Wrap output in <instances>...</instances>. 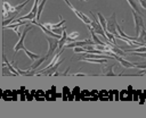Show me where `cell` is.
<instances>
[{
    "label": "cell",
    "instance_id": "cell-1",
    "mask_svg": "<svg viewBox=\"0 0 146 118\" xmlns=\"http://www.w3.org/2000/svg\"><path fill=\"white\" fill-rule=\"evenodd\" d=\"M116 14L113 12L111 15V17L106 20V28H107V32H110L111 34H113L114 36H117V32H116Z\"/></svg>",
    "mask_w": 146,
    "mask_h": 118
},
{
    "label": "cell",
    "instance_id": "cell-2",
    "mask_svg": "<svg viewBox=\"0 0 146 118\" xmlns=\"http://www.w3.org/2000/svg\"><path fill=\"white\" fill-rule=\"evenodd\" d=\"M32 25H26V27L24 28V31H23V33L21 34V36H19V41L16 43V45L14 47V57L16 56V53H17V51L18 50H22L23 48H24V39H25V36H26V34H27V32L29 31H31L32 30Z\"/></svg>",
    "mask_w": 146,
    "mask_h": 118
},
{
    "label": "cell",
    "instance_id": "cell-3",
    "mask_svg": "<svg viewBox=\"0 0 146 118\" xmlns=\"http://www.w3.org/2000/svg\"><path fill=\"white\" fill-rule=\"evenodd\" d=\"M46 40L49 44V49H48V52L46 54V58L48 59L57 49H58V40L59 39H55V37H50V36H47L46 35Z\"/></svg>",
    "mask_w": 146,
    "mask_h": 118
},
{
    "label": "cell",
    "instance_id": "cell-4",
    "mask_svg": "<svg viewBox=\"0 0 146 118\" xmlns=\"http://www.w3.org/2000/svg\"><path fill=\"white\" fill-rule=\"evenodd\" d=\"M132 17H133V20H135V27H136V36L139 35L140 33V28L144 27V19H143V15H139L137 14L135 10H132Z\"/></svg>",
    "mask_w": 146,
    "mask_h": 118
},
{
    "label": "cell",
    "instance_id": "cell-5",
    "mask_svg": "<svg viewBox=\"0 0 146 118\" xmlns=\"http://www.w3.org/2000/svg\"><path fill=\"white\" fill-rule=\"evenodd\" d=\"M64 2H65V3H66L68 7H70V9H71V10H72V11H73V12H74V14H75V15H76V16H78V17H79V18H80L82 22H83V23H86L87 25H89V24L91 23V19H90V18H88V17H87L84 14H82V12H81V11H79L78 9H75V8H74V7L71 5V2H70L68 0H64Z\"/></svg>",
    "mask_w": 146,
    "mask_h": 118
},
{
    "label": "cell",
    "instance_id": "cell-6",
    "mask_svg": "<svg viewBox=\"0 0 146 118\" xmlns=\"http://www.w3.org/2000/svg\"><path fill=\"white\" fill-rule=\"evenodd\" d=\"M114 59H116L123 67H125V68H136V64L135 62H130V61H128V60H125V59H123L121 56H117V54H114Z\"/></svg>",
    "mask_w": 146,
    "mask_h": 118
},
{
    "label": "cell",
    "instance_id": "cell-7",
    "mask_svg": "<svg viewBox=\"0 0 146 118\" xmlns=\"http://www.w3.org/2000/svg\"><path fill=\"white\" fill-rule=\"evenodd\" d=\"M115 67V64H107L103 66V75L105 76H115L116 74L113 71V68Z\"/></svg>",
    "mask_w": 146,
    "mask_h": 118
},
{
    "label": "cell",
    "instance_id": "cell-8",
    "mask_svg": "<svg viewBox=\"0 0 146 118\" xmlns=\"http://www.w3.org/2000/svg\"><path fill=\"white\" fill-rule=\"evenodd\" d=\"M46 59H47V58H46V56L39 57L38 59H35V60H34V62L31 65V67L29 68V70H35V69H36V68H38V67H39V66H40V65H41Z\"/></svg>",
    "mask_w": 146,
    "mask_h": 118
},
{
    "label": "cell",
    "instance_id": "cell-9",
    "mask_svg": "<svg viewBox=\"0 0 146 118\" xmlns=\"http://www.w3.org/2000/svg\"><path fill=\"white\" fill-rule=\"evenodd\" d=\"M66 41H67V34H66L65 28H64V30H63V33H62V36H60V39L58 40V49H59V51H62V49H63V47L65 45Z\"/></svg>",
    "mask_w": 146,
    "mask_h": 118
},
{
    "label": "cell",
    "instance_id": "cell-10",
    "mask_svg": "<svg viewBox=\"0 0 146 118\" xmlns=\"http://www.w3.org/2000/svg\"><path fill=\"white\" fill-rule=\"evenodd\" d=\"M80 60L87 62H95V64H106L108 59H95V58H81Z\"/></svg>",
    "mask_w": 146,
    "mask_h": 118
},
{
    "label": "cell",
    "instance_id": "cell-11",
    "mask_svg": "<svg viewBox=\"0 0 146 118\" xmlns=\"http://www.w3.org/2000/svg\"><path fill=\"white\" fill-rule=\"evenodd\" d=\"M138 41L143 44H146V30H145V26L140 28V33L138 35Z\"/></svg>",
    "mask_w": 146,
    "mask_h": 118
},
{
    "label": "cell",
    "instance_id": "cell-12",
    "mask_svg": "<svg viewBox=\"0 0 146 118\" xmlns=\"http://www.w3.org/2000/svg\"><path fill=\"white\" fill-rule=\"evenodd\" d=\"M22 50H24V52L26 53V56H27L32 61H34L35 59H38L39 57H41V56H40V54H38V53H33V52H31V51H30V50H27L25 47H24Z\"/></svg>",
    "mask_w": 146,
    "mask_h": 118
},
{
    "label": "cell",
    "instance_id": "cell-13",
    "mask_svg": "<svg viewBox=\"0 0 146 118\" xmlns=\"http://www.w3.org/2000/svg\"><path fill=\"white\" fill-rule=\"evenodd\" d=\"M3 62H5V66H6V67H8V69L10 70V73H11L13 75H16V76L18 75L17 69H16V68H14V67L11 66V64H9V62H8V60H7V58H6V57H3Z\"/></svg>",
    "mask_w": 146,
    "mask_h": 118
},
{
    "label": "cell",
    "instance_id": "cell-14",
    "mask_svg": "<svg viewBox=\"0 0 146 118\" xmlns=\"http://www.w3.org/2000/svg\"><path fill=\"white\" fill-rule=\"evenodd\" d=\"M46 2H47V0H41V2H39V3H38V11H36V20H38V19L40 18V16H41V12H42V10H43V7H44Z\"/></svg>",
    "mask_w": 146,
    "mask_h": 118
},
{
    "label": "cell",
    "instance_id": "cell-15",
    "mask_svg": "<svg viewBox=\"0 0 146 118\" xmlns=\"http://www.w3.org/2000/svg\"><path fill=\"white\" fill-rule=\"evenodd\" d=\"M127 1H128V3L131 6L132 10H135L137 14L141 15V11H140V9H139V7H138V5H137V1H135V0H127Z\"/></svg>",
    "mask_w": 146,
    "mask_h": 118
},
{
    "label": "cell",
    "instance_id": "cell-16",
    "mask_svg": "<svg viewBox=\"0 0 146 118\" xmlns=\"http://www.w3.org/2000/svg\"><path fill=\"white\" fill-rule=\"evenodd\" d=\"M59 18H60L59 23H57V24H51V28H58V27H62V26L65 24V20L62 19V16H59ZM51 28H50V30H51Z\"/></svg>",
    "mask_w": 146,
    "mask_h": 118
},
{
    "label": "cell",
    "instance_id": "cell-17",
    "mask_svg": "<svg viewBox=\"0 0 146 118\" xmlns=\"http://www.w3.org/2000/svg\"><path fill=\"white\" fill-rule=\"evenodd\" d=\"M73 49V51L75 52V53H86V49L83 48V47H74V48H72Z\"/></svg>",
    "mask_w": 146,
    "mask_h": 118
},
{
    "label": "cell",
    "instance_id": "cell-18",
    "mask_svg": "<svg viewBox=\"0 0 146 118\" xmlns=\"http://www.w3.org/2000/svg\"><path fill=\"white\" fill-rule=\"evenodd\" d=\"M139 1V3L141 5V7L144 8V9H146V0H138Z\"/></svg>",
    "mask_w": 146,
    "mask_h": 118
},
{
    "label": "cell",
    "instance_id": "cell-19",
    "mask_svg": "<svg viewBox=\"0 0 146 118\" xmlns=\"http://www.w3.org/2000/svg\"><path fill=\"white\" fill-rule=\"evenodd\" d=\"M72 76H88V74H84V73H78V74H72Z\"/></svg>",
    "mask_w": 146,
    "mask_h": 118
},
{
    "label": "cell",
    "instance_id": "cell-20",
    "mask_svg": "<svg viewBox=\"0 0 146 118\" xmlns=\"http://www.w3.org/2000/svg\"><path fill=\"white\" fill-rule=\"evenodd\" d=\"M84 1H87V0H84Z\"/></svg>",
    "mask_w": 146,
    "mask_h": 118
}]
</instances>
